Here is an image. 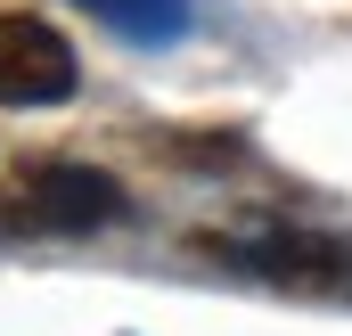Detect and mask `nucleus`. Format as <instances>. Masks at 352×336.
Returning <instances> with one entry per match:
<instances>
[{
	"label": "nucleus",
	"instance_id": "nucleus-1",
	"mask_svg": "<svg viewBox=\"0 0 352 336\" xmlns=\"http://www.w3.org/2000/svg\"><path fill=\"white\" fill-rule=\"evenodd\" d=\"M123 222V189L90 165H25L0 197V238H82Z\"/></svg>",
	"mask_w": 352,
	"mask_h": 336
},
{
	"label": "nucleus",
	"instance_id": "nucleus-2",
	"mask_svg": "<svg viewBox=\"0 0 352 336\" xmlns=\"http://www.w3.org/2000/svg\"><path fill=\"white\" fill-rule=\"evenodd\" d=\"M230 262H246L254 279L287 287V295H328L352 304V238L336 230H303V222H246L230 238H213Z\"/></svg>",
	"mask_w": 352,
	"mask_h": 336
},
{
	"label": "nucleus",
	"instance_id": "nucleus-3",
	"mask_svg": "<svg viewBox=\"0 0 352 336\" xmlns=\"http://www.w3.org/2000/svg\"><path fill=\"white\" fill-rule=\"evenodd\" d=\"M74 41L41 17H0V98L8 107H50L74 90Z\"/></svg>",
	"mask_w": 352,
	"mask_h": 336
},
{
	"label": "nucleus",
	"instance_id": "nucleus-4",
	"mask_svg": "<svg viewBox=\"0 0 352 336\" xmlns=\"http://www.w3.org/2000/svg\"><path fill=\"white\" fill-rule=\"evenodd\" d=\"M74 8H90L98 25H115L131 41H180L188 33V0H74Z\"/></svg>",
	"mask_w": 352,
	"mask_h": 336
}]
</instances>
